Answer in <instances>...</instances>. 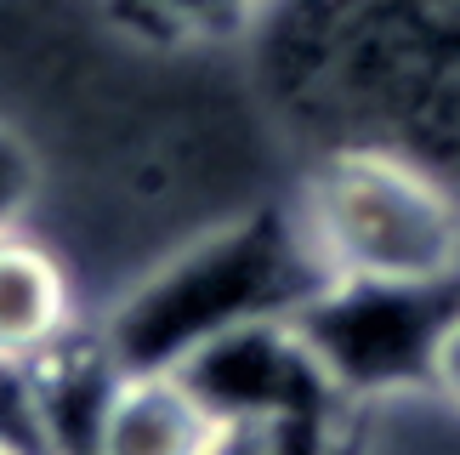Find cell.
Listing matches in <instances>:
<instances>
[{
  "label": "cell",
  "mask_w": 460,
  "mask_h": 455,
  "mask_svg": "<svg viewBox=\"0 0 460 455\" xmlns=\"http://www.w3.org/2000/svg\"><path fill=\"white\" fill-rule=\"evenodd\" d=\"M324 279L330 273L302 228V211L261 205L154 262L114 302L97 336L126 370H176L188 353L239 325L290 319Z\"/></svg>",
  "instance_id": "obj_1"
},
{
  "label": "cell",
  "mask_w": 460,
  "mask_h": 455,
  "mask_svg": "<svg viewBox=\"0 0 460 455\" xmlns=\"http://www.w3.org/2000/svg\"><path fill=\"white\" fill-rule=\"evenodd\" d=\"M296 211L330 279H460V194L386 143H330Z\"/></svg>",
  "instance_id": "obj_2"
},
{
  "label": "cell",
  "mask_w": 460,
  "mask_h": 455,
  "mask_svg": "<svg viewBox=\"0 0 460 455\" xmlns=\"http://www.w3.org/2000/svg\"><path fill=\"white\" fill-rule=\"evenodd\" d=\"M460 308V279L393 285V279H324L290 313L318 370L347 405L432 393V347Z\"/></svg>",
  "instance_id": "obj_3"
},
{
  "label": "cell",
  "mask_w": 460,
  "mask_h": 455,
  "mask_svg": "<svg viewBox=\"0 0 460 455\" xmlns=\"http://www.w3.org/2000/svg\"><path fill=\"white\" fill-rule=\"evenodd\" d=\"M171 376L210 410V422H302L358 410L330 388L296 319H256L188 353Z\"/></svg>",
  "instance_id": "obj_4"
},
{
  "label": "cell",
  "mask_w": 460,
  "mask_h": 455,
  "mask_svg": "<svg viewBox=\"0 0 460 455\" xmlns=\"http://www.w3.org/2000/svg\"><path fill=\"white\" fill-rule=\"evenodd\" d=\"M68 330H80V313L63 256L23 228H0V370H23Z\"/></svg>",
  "instance_id": "obj_5"
},
{
  "label": "cell",
  "mask_w": 460,
  "mask_h": 455,
  "mask_svg": "<svg viewBox=\"0 0 460 455\" xmlns=\"http://www.w3.org/2000/svg\"><path fill=\"white\" fill-rule=\"evenodd\" d=\"M217 439L210 410L171 370H126L114 388L97 455H205Z\"/></svg>",
  "instance_id": "obj_6"
},
{
  "label": "cell",
  "mask_w": 460,
  "mask_h": 455,
  "mask_svg": "<svg viewBox=\"0 0 460 455\" xmlns=\"http://www.w3.org/2000/svg\"><path fill=\"white\" fill-rule=\"evenodd\" d=\"M154 23H165L188 40H205V34H234V29H256V17L268 0H137Z\"/></svg>",
  "instance_id": "obj_7"
},
{
  "label": "cell",
  "mask_w": 460,
  "mask_h": 455,
  "mask_svg": "<svg viewBox=\"0 0 460 455\" xmlns=\"http://www.w3.org/2000/svg\"><path fill=\"white\" fill-rule=\"evenodd\" d=\"M34 194H40V165H34L23 137L0 126V228H23Z\"/></svg>",
  "instance_id": "obj_8"
},
{
  "label": "cell",
  "mask_w": 460,
  "mask_h": 455,
  "mask_svg": "<svg viewBox=\"0 0 460 455\" xmlns=\"http://www.w3.org/2000/svg\"><path fill=\"white\" fill-rule=\"evenodd\" d=\"M432 393L444 398L449 410H460V308L449 313L444 336L432 347Z\"/></svg>",
  "instance_id": "obj_9"
},
{
  "label": "cell",
  "mask_w": 460,
  "mask_h": 455,
  "mask_svg": "<svg viewBox=\"0 0 460 455\" xmlns=\"http://www.w3.org/2000/svg\"><path fill=\"white\" fill-rule=\"evenodd\" d=\"M0 455H40L34 444H17V439H0Z\"/></svg>",
  "instance_id": "obj_10"
},
{
  "label": "cell",
  "mask_w": 460,
  "mask_h": 455,
  "mask_svg": "<svg viewBox=\"0 0 460 455\" xmlns=\"http://www.w3.org/2000/svg\"><path fill=\"white\" fill-rule=\"evenodd\" d=\"M347 455H358V450H347Z\"/></svg>",
  "instance_id": "obj_11"
}]
</instances>
